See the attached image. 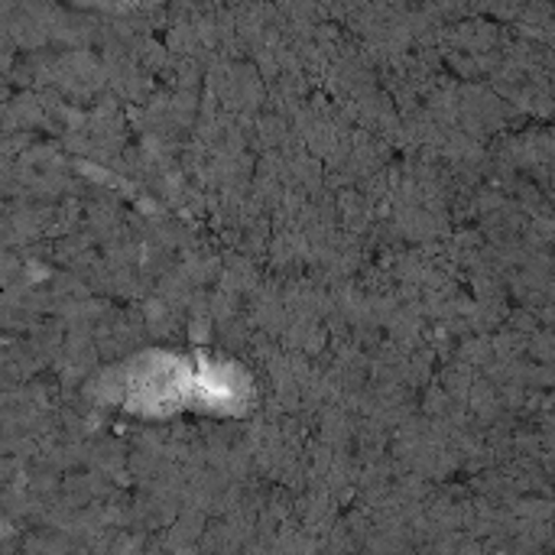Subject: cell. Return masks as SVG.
Returning <instances> with one entry per match:
<instances>
[{
    "mask_svg": "<svg viewBox=\"0 0 555 555\" xmlns=\"http://www.w3.org/2000/svg\"><path fill=\"white\" fill-rule=\"evenodd\" d=\"M130 374V400H140V410H176V406H211V410H241L244 406V377L237 371L224 374L218 364L192 367L182 358L153 354Z\"/></svg>",
    "mask_w": 555,
    "mask_h": 555,
    "instance_id": "1",
    "label": "cell"
}]
</instances>
